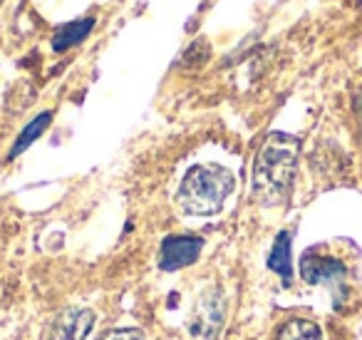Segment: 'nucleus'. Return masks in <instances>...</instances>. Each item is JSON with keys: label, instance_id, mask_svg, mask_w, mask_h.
<instances>
[{"label": "nucleus", "instance_id": "obj_1", "mask_svg": "<svg viewBox=\"0 0 362 340\" xmlns=\"http://www.w3.org/2000/svg\"><path fill=\"white\" fill-rule=\"evenodd\" d=\"M300 142L286 132H271L253 162L251 191L261 206H281L288 201L298 171Z\"/></svg>", "mask_w": 362, "mask_h": 340}, {"label": "nucleus", "instance_id": "obj_2", "mask_svg": "<svg viewBox=\"0 0 362 340\" xmlns=\"http://www.w3.org/2000/svg\"><path fill=\"white\" fill-rule=\"evenodd\" d=\"M236 179L221 164H197L187 171L176 191V204L187 216H214L223 209Z\"/></svg>", "mask_w": 362, "mask_h": 340}, {"label": "nucleus", "instance_id": "obj_3", "mask_svg": "<svg viewBox=\"0 0 362 340\" xmlns=\"http://www.w3.org/2000/svg\"><path fill=\"white\" fill-rule=\"evenodd\" d=\"M226 320V300L221 288L209 285L197 295L189 318V333L192 340H216Z\"/></svg>", "mask_w": 362, "mask_h": 340}, {"label": "nucleus", "instance_id": "obj_4", "mask_svg": "<svg viewBox=\"0 0 362 340\" xmlns=\"http://www.w3.org/2000/svg\"><path fill=\"white\" fill-rule=\"evenodd\" d=\"M204 241L199 236H169L164 239L159 251V268L161 271H181L187 266L197 264V259L202 256Z\"/></svg>", "mask_w": 362, "mask_h": 340}, {"label": "nucleus", "instance_id": "obj_5", "mask_svg": "<svg viewBox=\"0 0 362 340\" xmlns=\"http://www.w3.org/2000/svg\"><path fill=\"white\" fill-rule=\"evenodd\" d=\"M95 318L92 308H65L47 325L45 340H85L92 333Z\"/></svg>", "mask_w": 362, "mask_h": 340}, {"label": "nucleus", "instance_id": "obj_6", "mask_svg": "<svg viewBox=\"0 0 362 340\" xmlns=\"http://www.w3.org/2000/svg\"><path fill=\"white\" fill-rule=\"evenodd\" d=\"M300 276L305 283L317 285V283H330V285H342L345 280V266L332 256H325L320 251H305L300 259Z\"/></svg>", "mask_w": 362, "mask_h": 340}, {"label": "nucleus", "instance_id": "obj_7", "mask_svg": "<svg viewBox=\"0 0 362 340\" xmlns=\"http://www.w3.org/2000/svg\"><path fill=\"white\" fill-rule=\"evenodd\" d=\"M92 28H95V21H92V18H82V21L67 23V26H62L60 30L55 33V38H52V50L65 52V50H70V47L80 45V42L92 33Z\"/></svg>", "mask_w": 362, "mask_h": 340}, {"label": "nucleus", "instance_id": "obj_8", "mask_svg": "<svg viewBox=\"0 0 362 340\" xmlns=\"http://www.w3.org/2000/svg\"><path fill=\"white\" fill-rule=\"evenodd\" d=\"M268 268L276 271L286 283H291L293 276V259H291V234L281 231L273 241L271 256H268Z\"/></svg>", "mask_w": 362, "mask_h": 340}, {"label": "nucleus", "instance_id": "obj_9", "mask_svg": "<svg viewBox=\"0 0 362 340\" xmlns=\"http://www.w3.org/2000/svg\"><path fill=\"white\" fill-rule=\"evenodd\" d=\"M50 122H52V115L50 112H42V115H37L35 120L30 122V125L25 127V130L21 132V137L16 140V144H13V149H11V154H8V159H16L18 154H23V152L28 149V147L33 144V142L37 140V137L42 135V132L50 127Z\"/></svg>", "mask_w": 362, "mask_h": 340}, {"label": "nucleus", "instance_id": "obj_10", "mask_svg": "<svg viewBox=\"0 0 362 340\" xmlns=\"http://www.w3.org/2000/svg\"><path fill=\"white\" fill-rule=\"evenodd\" d=\"M278 340H322V330L308 318H293L281 328Z\"/></svg>", "mask_w": 362, "mask_h": 340}, {"label": "nucleus", "instance_id": "obj_11", "mask_svg": "<svg viewBox=\"0 0 362 340\" xmlns=\"http://www.w3.org/2000/svg\"><path fill=\"white\" fill-rule=\"evenodd\" d=\"M102 340H146V335L136 328H119V330H112L107 333Z\"/></svg>", "mask_w": 362, "mask_h": 340}]
</instances>
